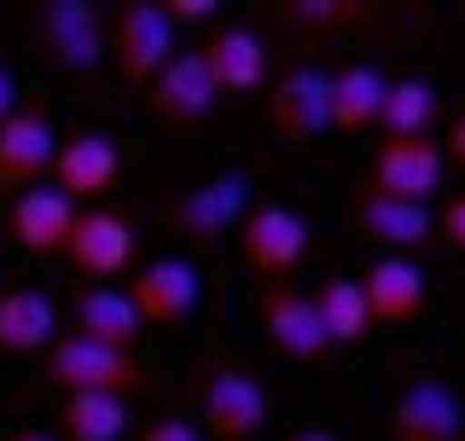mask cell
Segmentation results:
<instances>
[{
    "mask_svg": "<svg viewBox=\"0 0 465 441\" xmlns=\"http://www.w3.org/2000/svg\"><path fill=\"white\" fill-rule=\"evenodd\" d=\"M256 326H262L273 355H285L297 366H314V360L331 355L326 331H320V314H314V297H302L285 279H268V285L256 290Z\"/></svg>",
    "mask_w": 465,
    "mask_h": 441,
    "instance_id": "7",
    "label": "cell"
},
{
    "mask_svg": "<svg viewBox=\"0 0 465 441\" xmlns=\"http://www.w3.org/2000/svg\"><path fill=\"white\" fill-rule=\"evenodd\" d=\"M430 122H436V87L419 82V76L390 82L384 111H378V128H384V140H430Z\"/></svg>",
    "mask_w": 465,
    "mask_h": 441,
    "instance_id": "25",
    "label": "cell"
},
{
    "mask_svg": "<svg viewBox=\"0 0 465 441\" xmlns=\"http://www.w3.org/2000/svg\"><path fill=\"white\" fill-rule=\"evenodd\" d=\"M58 337V308L47 290L12 285L0 290V355H41Z\"/></svg>",
    "mask_w": 465,
    "mask_h": 441,
    "instance_id": "21",
    "label": "cell"
},
{
    "mask_svg": "<svg viewBox=\"0 0 465 441\" xmlns=\"http://www.w3.org/2000/svg\"><path fill=\"white\" fill-rule=\"evenodd\" d=\"M198 413H203V430L215 441H251V436H262V424H268V389H262L244 366L215 360L210 377H203Z\"/></svg>",
    "mask_w": 465,
    "mask_h": 441,
    "instance_id": "8",
    "label": "cell"
},
{
    "mask_svg": "<svg viewBox=\"0 0 465 441\" xmlns=\"http://www.w3.org/2000/svg\"><path fill=\"white\" fill-rule=\"evenodd\" d=\"M70 337H87V343L128 348V355H134V343L145 337V326H140L134 302H128V290L82 285L76 297H70Z\"/></svg>",
    "mask_w": 465,
    "mask_h": 441,
    "instance_id": "20",
    "label": "cell"
},
{
    "mask_svg": "<svg viewBox=\"0 0 465 441\" xmlns=\"http://www.w3.org/2000/svg\"><path fill=\"white\" fill-rule=\"evenodd\" d=\"M349 227L361 232L367 244H384V250H425L436 244V215L425 210V203H401V198H384L372 192L367 181L349 192Z\"/></svg>",
    "mask_w": 465,
    "mask_h": 441,
    "instance_id": "9",
    "label": "cell"
},
{
    "mask_svg": "<svg viewBox=\"0 0 465 441\" xmlns=\"http://www.w3.org/2000/svg\"><path fill=\"white\" fill-rule=\"evenodd\" d=\"M384 93H390V82L372 64H343L331 76V134H367V128H378Z\"/></svg>",
    "mask_w": 465,
    "mask_h": 441,
    "instance_id": "22",
    "label": "cell"
},
{
    "mask_svg": "<svg viewBox=\"0 0 465 441\" xmlns=\"http://www.w3.org/2000/svg\"><path fill=\"white\" fill-rule=\"evenodd\" d=\"M145 366L128 348H105L87 343V337H53L47 348V384L64 395H116V401H134L145 395Z\"/></svg>",
    "mask_w": 465,
    "mask_h": 441,
    "instance_id": "2",
    "label": "cell"
},
{
    "mask_svg": "<svg viewBox=\"0 0 465 441\" xmlns=\"http://www.w3.org/2000/svg\"><path fill=\"white\" fill-rule=\"evenodd\" d=\"M442 163H460L465 169V111L448 122V134H442Z\"/></svg>",
    "mask_w": 465,
    "mask_h": 441,
    "instance_id": "30",
    "label": "cell"
},
{
    "mask_svg": "<svg viewBox=\"0 0 465 441\" xmlns=\"http://www.w3.org/2000/svg\"><path fill=\"white\" fill-rule=\"evenodd\" d=\"M215 105H222V93H215L198 47L174 53L169 64L152 76V87H145V111H152V122L169 128V134H193V128H203L215 116Z\"/></svg>",
    "mask_w": 465,
    "mask_h": 441,
    "instance_id": "6",
    "label": "cell"
},
{
    "mask_svg": "<svg viewBox=\"0 0 465 441\" xmlns=\"http://www.w3.org/2000/svg\"><path fill=\"white\" fill-rule=\"evenodd\" d=\"M140 441H198V430L186 418H157V424H145Z\"/></svg>",
    "mask_w": 465,
    "mask_h": 441,
    "instance_id": "29",
    "label": "cell"
},
{
    "mask_svg": "<svg viewBox=\"0 0 465 441\" xmlns=\"http://www.w3.org/2000/svg\"><path fill=\"white\" fill-rule=\"evenodd\" d=\"M105 12L87 0H35L29 6V41L64 76H94L105 64Z\"/></svg>",
    "mask_w": 465,
    "mask_h": 441,
    "instance_id": "1",
    "label": "cell"
},
{
    "mask_svg": "<svg viewBox=\"0 0 465 441\" xmlns=\"http://www.w3.org/2000/svg\"><path fill=\"white\" fill-rule=\"evenodd\" d=\"M291 441H338L331 430H302V436H291Z\"/></svg>",
    "mask_w": 465,
    "mask_h": 441,
    "instance_id": "33",
    "label": "cell"
},
{
    "mask_svg": "<svg viewBox=\"0 0 465 441\" xmlns=\"http://www.w3.org/2000/svg\"><path fill=\"white\" fill-rule=\"evenodd\" d=\"M198 297H203L198 268H193V261H181V256L145 261V268L134 273V290H128V302H134L140 326H157V331H169V326H181V319H193Z\"/></svg>",
    "mask_w": 465,
    "mask_h": 441,
    "instance_id": "13",
    "label": "cell"
},
{
    "mask_svg": "<svg viewBox=\"0 0 465 441\" xmlns=\"http://www.w3.org/2000/svg\"><path fill=\"white\" fill-rule=\"evenodd\" d=\"M128 401L116 395H64L58 407V441H123Z\"/></svg>",
    "mask_w": 465,
    "mask_h": 441,
    "instance_id": "24",
    "label": "cell"
},
{
    "mask_svg": "<svg viewBox=\"0 0 465 441\" xmlns=\"http://www.w3.org/2000/svg\"><path fill=\"white\" fill-rule=\"evenodd\" d=\"M64 261L82 279H116V273H128V261H134V227H128L116 210H82L76 227H70Z\"/></svg>",
    "mask_w": 465,
    "mask_h": 441,
    "instance_id": "16",
    "label": "cell"
},
{
    "mask_svg": "<svg viewBox=\"0 0 465 441\" xmlns=\"http://www.w3.org/2000/svg\"><path fill=\"white\" fill-rule=\"evenodd\" d=\"M47 174H53V186H58L70 203H76V198H99V192H111L116 174H123V152H116L111 134H99V128H82V134L58 140Z\"/></svg>",
    "mask_w": 465,
    "mask_h": 441,
    "instance_id": "15",
    "label": "cell"
},
{
    "mask_svg": "<svg viewBox=\"0 0 465 441\" xmlns=\"http://www.w3.org/2000/svg\"><path fill=\"white\" fill-rule=\"evenodd\" d=\"M203 70H210L215 93H256L262 82H268V47H262V35L251 24H215L210 35H203Z\"/></svg>",
    "mask_w": 465,
    "mask_h": 441,
    "instance_id": "17",
    "label": "cell"
},
{
    "mask_svg": "<svg viewBox=\"0 0 465 441\" xmlns=\"http://www.w3.org/2000/svg\"><path fill=\"white\" fill-rule=\"evenodd\" d=\"M163 12H169L174 29H181V24H210L215 18V0H163Z\"/></svg>",
    "mask_w": 465,
    "mask_h": 441,
    "instance_id": "27",
    "label": "cell"
},
{
    "mask_svg": "<svg viewBox=\"0 0 465 441\" xmlns=\"http://www.w3.org/2000/svg\"><path fill=\"white\" fill-rule=\"evenodd\" d=\"M18 105H24V99H18V82H12V70L0 64V122H6V116L18 111Z\"/></svg>",
    "mask_w": 465,
    "mask_h": 441,
    "instance_id": "31",
    "label": "cell"
},
{
    "mask_svg": "<svg viewBox=\"0 0 465 441\" xmlns=\"http://www.w3.org/2000/svg\"><path fill=\"white\" fill-rule=\"evenodd\" d=\"M6 441H58V436H53V430H12Z\"/></svg>",
    "mask_w": 465,
    "mask_h": 441,
    "instance_id": "32",
    "label": "cell"
},
{
    "mask_svg": "<svg viewBox=\"0 0 465 441\" xmlns=\"http://www.w3.org/2000/svg\"><path fill=\"white\" fill-rule=\"evenodd\" d=\"M262 116H268L273 140H285L291 152H309V145H320V134H331V76L314 64H291L268 87Z\"/></svg>",
    "mask_w": 465,
    "mask_h": 441,
    "instance_id": "5",
    "label": "cell"
},
{
    "mask_svg": "<svg viewBox=\"0 0 465 441\" xmlns=\"http://www.w3.org/2000/svg\"><path fill=\"white\" fill-rule=\"evenodd\" d=\"M361 297H367V314L372 326H413L425 314V297H430V279L413 256H384L372 261L367 279H361Z\"/></svg>",
    "mask_w": 465,
    "mask_h": 441,
    "instance_id": "18",
    "label": "cell"
},
{
    "mask_svg": "<svg viewBox=\"0 0 465 441\" xmlns=\"http://www.w3.org/2000/svg\"><path fill=\"white\" fill-rule=\"evenodd\" d=\"M436 239H448L454 250H465V198H454L442 210V220H436Z\"/></svg>",
    "mask_w": 465,
    "mask_h": 441,
    "instance_id": "28",
    "label": "cell"
},
{
    "mask_svg": "<svg viewBox=\"0 0 465 441\" xmlns=\"http://www.w3.org/2000/svg\"><path fill=\"white\" fill-rule=\"evenodd\" d=\"M314 314H320V331H326L331 348H355L372 337V314H367V297H361V279H326L314 297Z\"/></svg>",
    "mask_w": 465,
    "mask_h": 441,
    "instance_id": "23",
    "label": "cell"
},
{
    "mask_svg": "<svg viewBox=\"0 0 465 441\" xmlns=\"http://www.w3.org/2000/svg\"><path fill=\"white\" fill-rule=\"evenodd\" d=\"M239 256L251 261L262 279H285L297 273V261L309 256V220L285 203H262V210L244 215L239 227Z\"/></svg>",
    "mask_w": 465,
    "mask_h": 441,
    "instance_id": "10",
    "label": "cell"
},
{
    "mask_svg": "<svg viewBox=\"0 0 465 441\" xmlns=\"http://www.w3.org/2000/svg\"><path fill=\"white\" fill-rule=\"evenodd\" d=\"M244 215H251V174L232 169V174H210V181L186 186L163 210V227L193 250H215L227 232L244 227Z\"/></svg>",
    "mask_w": 465,
    "mask_h": 441,
    "instance_id": "4",
    "label": "cell"
},
{
    "mask_svg": "<svg viewBox=\"0 0 465 441\" xmlns=\"http://www.w3.org/2000/svg\"><path fill=\"white\" fill-rule=\"evenodd\" d=\"M76 203H70L58 186H29V192L12 198V239L29 256H64L70 227H76Z\"/></svg>",
    "mask_w": 465,
    "mask_h": 441,
    "instance_id": "19",
    "label": "cell"
},
{
    "mask_svg": "<svg viewBox=\"0 0 465 441\" xmlns=\"http://www.w3.org/2000/svg\"><path fill=\"white\" fill-rule=\"evenodd\" d=\"M53 152H58V134H53V116L41 105H18L0 122V192H29L41 186V174L53 169Z\"/></svg>",
    "mask_w": 465,
    "mask_h": 441,
    "instance_id": "11",
    "label": "cell"
},
{
    "mask_svg": "<svg viewBox=\"0 0 465 441\" xmlns=\"http://www.w3.org/2000/svg\"><path fill=\"white\" fill-rule=\"evenodd\" d=\"M181 53L174 41V24L163 12V0H123V12L105 24V58L116 64V82L123 87H152V76Z\"/></svg>",
    "mask_w": 465,
    "mask_h": 441,
    "instance_id": "3",
    "label": "cell"
},
{
    "mask_svg": "<svg viewBox=\"0 0 465 441\" xmlns=\"http://www.w3.org/2000/svg\"><path fill=\"white\" fill-rule=\"evenodd\" d=\"M390 441H465V401L436 377H413L390 401Z\"/></svg>",
    "mask_w": 465,
    "mask_h": 441,
    "instance_id": "12",
    "label": "cell"
},
{
    "mask_svg": "<svg viewBox=\"0 0 465 441\" xmlns=\"http://www.w3.org/2000/svg\"><path fill=\"white\" fill-rule=\"evenodd\" d=\"M280 24L309 41H331L343 29L367 24V6L361 0H280Z\"/></svg>",
    "mask_w": 465,
    "mask_h": 441,
    "instance_id": "26",
    "label": "cell"
},
{
    "mask_svg": "<svg viewBox=\"0 0 465 441\" xmlns=\"http://www.w3.org/2000/svg\"><path fill=\"white\" fill-rule=\"evenodd\" d=\"M442 145L436 140H384L372 157V192L384 198H401V203H425L436 186H442Z\"/></svg>",
    "mask_w": 465,
    "mask_h": 441,
    "instance_id": "14",
    "label": "cell"
}]
</instances>
